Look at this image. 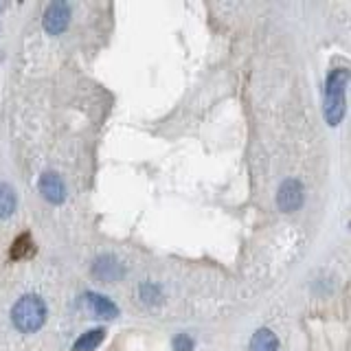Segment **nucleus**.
Listing matches in <instances>:
<instances>
[{
    "label": "nucleus",
    "instance_id": "7",
    "mask_svg": "<svg viewBox=\"0 0 351 351\" xmlns=\"http://www.w3.org/2000/svg\"><path fill=\"white\" fill-rule=\"evenodd\" d=\"M277 349H279L277 336L270 329H259L250 340V351H277Z\"/></svg>",
    "mask_w": 351,
    "mask_h": 351
},
{
    "label": "nucleus",
    "instance_id": "9",
    "mask_svg": "<svg viewBox=\"0 0 351 351\" xmlns=\"http://www.w3.org/2000/svg\"><path fill=\"white\" fill-rule=\"evenodd\" d=\"M123 272L119 266V261H114L112 257H106V259H99L95 263V274L97 277H101V279H108V281H112L117 279L119 274Z\"/></svg>",
    "mask_w": 351,
    "mask_h": 351
},
{
    "label": "nucleus",
    "instance_id": "10",
    "mask_svg": "<svg viewBox=\"0 0 351 351\" xmlns=\"http://www.w3.org/2000/svg\"><path fill=\"white\" fill-rule=\"evenodd\" d=\"M16 211V193L9 184L0 182V217H9Z\"/></svg>",
    "mask_w": 351,
    "mask_h": 351
},
{
    "label": "nucleus",
    "instance_id": "1",
    "mask_svg": "<svg viewBox=\"0 0 351 351\" xmlns=\"http://www.w3.org/2000/svg\"><path fill=\"white\" fill-rule=\"evenodd\" d=\"M14 325L20 329L22 334H31L38 332V329L47 321V305L40 299V296H22V299L14 305Z\"/></svg>",
    "mask_w": 351,
    "mask_h": 351
},
{
    "label": "nucleus",
    "instance_id": "2",
    "mask_svg": "<svg viewBox=\"0 0 351 351\" xmlns=\"http://www.w3.org/2000/svg\"><path fill=\"white\" fill-rule=\"evenodd\" d=\"M349 75L345 69H336L327 77L325 90V117L329 125H338L345 114V86Z\"/></svg>",
    "mask_w": 351,
    "mask_h": 351
},
{
    "label": "nucleus",
    "instance_id": "4",
    "mask_svg": "<svg viewBox=\"0 0 351 351\" xmlns=\"http://www.w3.org/2000/svg\"><path fill=\"white\" fill-rule=\"evenodd\" d=\"M71 22V7L66 3H53L49 5L47 14H44V29L53 36H58V33L66 31Z\"/></svg>",
    "mask_w": 351,
    "mask_h": 351
},
{
    "label": "nucleus",
    "instance_id": "11",
    "mask_svg": "<svg viewBox=\"0 0 351 351\" xmlns=\"http://www.w3.org/2000/svg\"><path fill=\"white\" fill-rule=\"evenodd\" d=\"M191 349H193V340H191V336L180 334V336H176V338H173V351H191Z\"/></svg>",
    "mask_w": 351,
    "mask_h": 351
},
{
    "label": "nucleus",
    "instance_id": "3",
    "mask_svg": "<svg viewBox=\"0 0 351 351\" xmlns=\"http://www.w3.org/2000/svg\"><path fill=\"white\" fill-rule=\"evenodd\" d=\"M303 204V184L299 180H285L279 186V193H277V206L279 211L283 213H294L296 208Z\"/></svg>",
    "mask_w": 351,
    "mask_h": 351
},
{
    "label": "nucleus",
    "instance_id": "8",
    "mask_svg": "<svg viewBox=\"0 0 351 351\" xmlns=\"http://www.w3.org/2000/svg\"><path fill=\"white\" fill-rule=\"evenodd\" d=\"M106 338V332L104 329H93V332H86L84 336L77 338L75 343V351H95L99 345H101V340Z\"/></svg>",
    "mask_w": 351,
    "mask_h": 351
},
{
    "label": "nucleus",
    "instance_id": "5",
    "mask_svg": "<svg viewBox=\"0 0 351 351\" xmlns=\"http://www.w3.org/2000/svg\"><path fill=\"white\" fill-rule=\"evenodd\" d=\"M82 305H84L86 312H90L97 318H114L119 314L117 305L112 301L106 299V296H101V294H95V292L84 294L82 296Z\"/></svg>",
    "mask_w": 351,
    "mask_h": 351
},
{
    "label": "nucleus",
    "instance_id": "6",
    "mask_svg": "<svg viewBox=\"0 0 351 351\" xmlns=\"http://www.w3.org/2000/svg\"><path fill=\"white\" fill-rule=\"evenodd\" d=\"M40 191L53 204L64 202V197H66V186L58 173H44L40 180Z\"/></svg>",
    "mask_w": 351,
    "mask_h": 351
}]
</instances>
